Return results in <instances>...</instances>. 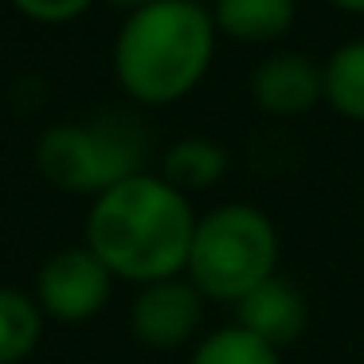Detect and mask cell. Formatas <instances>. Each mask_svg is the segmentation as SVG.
Wrapping results in <instances>:
<instances>
[{"mask_svg": "<svg viewBox=\"0 0 364 364\" xmlns=\"http://www.w3.org/2000/svg\"><path fill=\"white\" fill-rule=\"evenodd\" d=\"M200 215L161 173H137L90 200L82 235L118 282L149 286L184 274Z\"/></svg>", "mask_w": 364, "mask_h": 364, "instance_id": "6da1fadb", "label": "cell"}, {"mask_svg": "<svg viewBox=\"0 0 364 364\" xmlns=\"http://www.w3.org/2000/svg\"><path fill=\"white\" fill-rule=\"evenodd\" d=\"M215 20L200 0H153L122 20L110 67L137 106H173L208 79L215 63Z\"/></svg>", "mask_w": 364, "mask_h": 364, "instance_id": "7a4b0ae2", "label": "cell"}, {"mask_svg": "<svg viewBox=\"0 0 364 364\" xmlns=\"http://www.w3.org/2000/svg\"><path fill=\"white\" fill-rule=\"evenodd\" d=\"M270 274H278V228L262 208L215 204L196 220L184 278L208 301L235 306Z\"/></svg>", "mask_w": 364, "mask_h": 364, "instance_id": "3957f363", "label": "cell"}, {"mask_svg": "<svg viewBox=\"0 0 364 364\" xmlns=\"http://www.w3.org/2000/svg\"><path fill=\"white\" fill-rule=\"evenodd\" d=\"M36 173L67 196H102L145 173V134L122 118L59 122L36 141Z\"/></svg>", "mask_w": 364, "mask_h": 364, "instance_id": "277c9868", "label": "cell"}, {"mask_svg": "<svg viewBox=\"0 0 364 364\" xmlns=\"http://www.w3.org/2000/svg\"><path fill=\"white\" fill-rule=\"evenodd\" d=\"M114 282L118 278L110 274V267L87 243H79V247H63L51 259H43V267L36 270L32 298L48 321L82 325L110 306Z\"/></svg>", "mask_w": 364, "mask_h": 364, "instance_id": "5b68a950", "label": "cell"}, {"mask_svg": "<svg viewBox=\"0 0 364 364\" xmlns=\"http://www.w3.org/2000/svg\"><path fill=\"white\" fill-rule=\"evenodd\" d=\"M204 306L208 298L184 274L137 286L129 301V333L137 345L157 348V353L196 345L204 329Z\"/></svg>", "mask_w": 364, "mask_h": 364, "instance_id": "8992f818", "label": "cell"}, {"mask_svg": "<svg viewBox=\"0 0 364 364\" xmlns=\"http://www.w3.org/2000/svg\"><path fill=\"white\" fill-rule=\"evenodd\" d=\"M251 98L270 118H301L325 102V75L321 63L298 51L267 55L251 75Z\"/></svg>", "mask_w": 364, "mask_h": 364, "instance_id": "52a82bcc", "label": "cell"}, {"mask_svg": "<svg viewBox=\"0 0 364 364\" xmlns=\"http://www.w3.org/2000/svg\"><path fill=\"white\" fill-rule=\"evenodd\" d=\"M306 321H309L306 294L294 282H286L282 274H270L267 282H259L235 301V325L255 333L267 345H274L278 353L306 333Z\"/></svg>", "mask_w": 364, "mask_h": 364, "instance_id": "ba28073f", "label": "cell"}, {"mask_svg": "<svg viewBox=\"0 0 364 364\" xmlns=\"http://www.w3.org/2000/svg\"><path fill=\"white\" fill-rule=\"evenodd\" d=\"M298 0H215V32L235 43H274L294 28Z\"/></svg>", "mask_w": 364, "mask_h": 364, "instance_id": "9c48e42d", "label": "cell"}, {"mask_svg": "<svg viewBox=\"0 0 364 364\" xmlns=\"http://www.w3.org/2000/svg\"><path fill=\"white\" fill-rule=\"evenodd\" d=\"M228 149L212 137H184V141L168 145L165 157H161V176H165L173 188H181L184 196L192 192H208L228 176Z\"/></svg>", "mask_w": 364, "mask_h": 364, "instance_id": "30bf717a", "label": "cell"}, {"mask_svg": "<svg viewBox=\"0 0 364 364\" xmlns=\"http://www.w3.org/2000/svg\"><path fill=\"white\" fill-rule=\"evenodd\" d=\"M325 75V106L345 122L364 126V36L345 40L321 63Z\"/></svg>", "mask_w": 364, "mask_h": 364, "instance_id": "8fae6325", "label": "cell"}, {"mask_svg": "<svg viewBox=\"0 0 364 364\" xmlns=\"http://www.w3.org/2000/svg\"><path fill=\"white\" fill-rule=\"evenodd\" d=\"M43 309L36 306L32 294L16 286H0V364H20L36 353L43 337Z\"/></svg>", "mask_w": 364, "mask_h": 364, "instance_id": "7c38bea8", "label": "cell"}, {"mask_svg": "<svg viewBox=\"0 0 364 364\" xmlns=\"http://www.w3.org/2000/svg\"><path fill=\"white\" fill-rule=\"evenodd\" d=\"M188 364H282V353L231 321V325H223V329L204 333V337L192 345Z\"/></svg>", "mask_w": 364, "mask_h": 364, "instance_id": "4fadbf2b", "label": "cell"}, {"mask_svg": "<svg viewBox=\"0 0 364 364\" xmlns=\"http://www.w3.org/2000/svg\"><path fill=\"white\" fill-rule=\"evenodd\" d=\"M9 4H12V9H16L24 20H32V24L63 28V24H75L82 12H90L98 0H9Z\"/></svg>", "mask_w": 364, "mask_h": 364, "instance_id": "5bb4252c", "label": "cell"}, {"mask_svg": "<svg viewBox=\"0 0 364 364\" xmlns=\"http://www.w3.org/2000/svg\"><path fill=\"white\" fill-rule=\"evenodd\" d=\"M102 4H110V9H118L122 16H134V12H141V9H149L153 0H102Z\"/></svg>", "mask_w": 364, "mask_h": 364, "instance_id": "9a60e30c", "label": "cell"}, {"mask_svg": "<svg viewBox=\"0 0 364 364\" xmlns=\"http://www.w3.org/2000/svg\"><path fill=\"white\" fill-rule=\"evenodd\" d=\"M333 9L348 12V16H364V0H329Z\"/></svg>", "mask_w": 364, "mask_h": 364, "instance_id": "2e32d148", "label": "cell"}]
</instances>
